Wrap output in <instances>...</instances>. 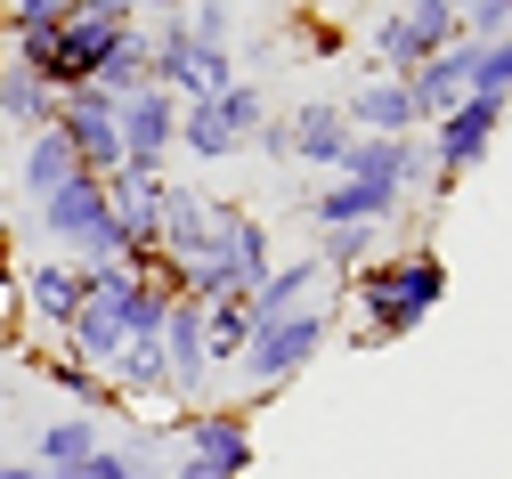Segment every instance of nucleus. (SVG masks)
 I'll list each match as a JSON object with an SVG mask.
<instances>
[{
  "instance_id": "1",
  "label": "nucleus",
  "mask_w": 512,
  "mask_h": 479,
  "mask_svg": "<svg viewBox=\"0 0 512 479\" xmlns=\"http://www.w3.org/2000/svg\"><path fill=\"white\" fill-rule=\"evenodd\" d=\"M439 301H447V260H439V244H399V252L366 260L358 277H350V309H358L350 350H391V341H407Z\"/></svg>"
},
{
  "instance_id": "2",
  "label": "nucleus",
  "mask_w": 512,
  "mask_h": 479,
  "mask_svg": "<svg viewBox=\"0 0 512 479\" xmlns=\"http://www.w3.org/2000/svg\"><path fill=\"white\" fill-rule=\"evenodd\" d=\"M114 17H98V9H74V17H57L49 33H17L9 41V57L25 65V74L49 90V98H66V90H82L90 74H98V57L114 49Z\"/></svg>"
},
{
  "instance_id": "3",
  "label": "nucleus",
  "mask_w": 512,
  "mask_h": 479,
  "mask_svg": "<svg viewBox=\"0 0 512 479\" xmlns=\"http://www.w3.org/2000/svg\"><path fill=\"white\" fill-rule=\"evenodd\" d=\"M163 431H171V479H252V463H261L252 423L236 406H187Z\"/></svg>"
},
{
  "instance_id": "4",
  "label": "nucleus",
  "mask_w": 512,
  "mask_h": 479,
  "mask_svg": "<svg viewBox=\"0 0 512 479\" xmlns=\"http://www.w3.org/2000/svg\"><path fill=\"white\" fill-rule=\"evenodd\" d=\"M326 341H334V317L309 301V309H293V317H269V325H252V341H244L236 374L252 382V398H277L285 382H301L317 358H326Z\"/></svg>"
},
{
  "instance_id": "5",
  "label": "nucleus",
  "mask_w": 512,
  "mask_h": 479,
  "mask_svg": "<svg viewBox=\"0 0 512 479\" xmlns=\"http://www.w3.org/2000/svg\"><path fill=\"white\" fill-rule=\"evenodd\" d=\"M106 179H90V171H74L66 187H49L41 203H33V236L49 244V260H74V268H98V260H114V244H106Z\"/></svg>"
},
{
  "instance_id": "6",
  "label": "nucleus",
  "mask_w": 512,
  "mask_h": 479,
  "mask_svg": "<svg viewBox=\"0 0 512 479\" xmlns=\"http://www.w3.org/2000/svg\"><path fill=\"white\" fill-rule=\"evenodd\" d=\"M147 65H155V90H171L179 106L196 98H220L236 82V49H204L196 33H187V17H147Z\"/></svg>"
},
{
  "instance_id": "7",
  "label": "nucleus",
  "mask_w": 512,
  "mask_h": 479,
  "mask_svg": "<svg viewBox=\"0 0 512 479\" xmlns=\"http://www.w3.org/2000/svg\"><path fill=\"white\" fill-rule=\"evenodd\" d=\"M512 122V106L504 98H480V90H464V106L456 114H439L423 139H431V195H456L480 163H488V147H496V130Z\"/></svg>"
},
{
  "instance_id": "8",
  "label": "nucleus",
  "mask_w": 512,
  "mask_h": 479,
  "mask_svg": "<svg viewBox=\"0 0 512 479\" xmlns=\"http://www.w3.org/2000/svg\"><path fill=\"white\" fill-rule=\"evenodd\" d=\"M464 41V25H456V0H399V9L391 17H382L374 25V74H415V65L423 57H439V49H456Z\"/></svg>"
},
{
  "instance_id": "9",
  "label": "nucleus",
  "mask_w": 512,
  "mask_h": 479,
  "mask_svg": "<svg viewBox=\"0 0 512 479\" xmlns=\"http://www.w3.org/2000/svg\"><path fill=\"white\" fill-rule=\"evenodd\" d=\"M114 114H122V98H106L98 82H82V90H66L57 98V139L74 147V163L90 171V179H114L122 171V130H114Z\"/></svg>"
},
{
  "instance_id": "10",
  "label": "nucleus",
  "mask_w": 512,
  "mask_h": 479,
  "mask_svg": "<svg viewBox=\"0 0 512 479\" xmlns=\"http://www.w3.org/2000/svg\"><path fill=\"white\" fill-rule=\"evenodd\" d=\"M114 130H122V171H171V139H179V98L147 82V90H131V98H122Z\"/></svg>"
},
{
  "instance_id": "11",
  "label": "nucleus",
  "mask_w": 512,
  "mask_h": 479,
  "mask_svg": "<svg viewBox=\"0 0 512 479\" xmlns=\"http://www.w3.org/2000/svg\"><path fill=\"white\" fill-rule=\"evenodd\" d=\"M334 179H382V187L415 195V187H431V139L423 130H399V139H358L350 130V155Z\"/></svg>"
},
{
  "instance_id": "12",
  "label": "nucleus",
  "mask_w": 512,
  "mask_h": 479,
  "mask_svg": "<svg viewBox=\"0 0 512 479\" xmlns=\"http://www.w3.org/2000/svg\"><path fill=\"white\" fill-rule=\"evenodd\" d=\"M82 301H90V277L74 260H17V309H25V325L66 333Z\"/></svg>"
},
{
  "instance_id": "13",
  "label": "nucleus",
  "mask_w": 512,
  "mask_h": 479,
  "mask_svg": "<svg viewBox=\"0 0 512 479\" xmlns=\"http://www.w3.org/2000/svg\"><path fill=\"white\" fill-rule=\"evenodd\" d=\"M220 212H228V203H212L204 187L163 179V244H155V260H163V268H179V260L212 252V244H220Z\"/></svg>"
},
{
  "instance_id": "14",
  "label": "nucleus",
  "mask_w": 512,
  "mask_h": 479,
  "mask_svg": "<svg viewBox=\"0 0 512 479\" xmlns=\"http://www.w3.org/2000/svg\"><path fill=\"white\" fill-rule=\"evenodd\" d=\"M399 212H407V195L382 187V179H326V187L309 195L301 220H317V228H382V220H399Z\"/></svg>"
},
{
  "instance_id": "15",
  "label": "nucleus",
  "mask_w": 512,
  "mask_h": 479,
  "mask_svg": "<svg viewBox=\"0 0 512 479\" xmlns=\"http://www.w3.org/2000/svg\"><path fill=\"white\" fill-rule=\"evenodd\" d=\"M342 122L358 139H399V130H423L415 122V90L399 74H366L358 90H342Z\"/></svg>"
},
{
  "instance_id": "16",
  "label": "nucleus",
  "mask_w": 512,
  "mask_h": 479,
  "mask_svg": "<svg viewBox=\"0 0 512 479\" xmlns=\"http://www.w3.org/2000/svg\"><path fill=\"white\" fill-rule=\"evenodd\" d=\"M285 130H293V163L301 171H342V155H350V122H342V98H301L293 114H285Z\"/></svg>"
},
{
  "instance_id": "17",
  "label": "nucleus",
  "mask_w": 512,
  "mask_h": 479,
  "mask_svg": "<svg viewBox=\"0 0 512 479\" xmlns=\"http://www.w3.org/2000/svg\"><path fill=\"white\" fill-rule=\"evenodd\" d=\"M407 90H415V122H423V130H431L439 114H456V106H464V90H472V41L423 57L415 74H407Z\"/></svg>"
},
{
  "instance_id": "18",
  "label": "nucleus",
  "mask_w": 512,
  "mask_h": 479,
  "mask_svg": "<svg viewBox=\"0 0 512 479\" xmlns=\"http://www.w3.org/2000/svg\"><path fill=\"white\" fill-rule=\"evenodd\" d=\"M317 285H326V268H317V252H301V260H277L269 277L244 293V309H252V325H269V317L309 309V301H317Z\"/></svg>"
},
{
  "instance_id": "19",
  "label": "nucleus",
  "mask_w": 512,
  "mask_h": 479,
  "mask_svg": "<svg viewBox=\"0 0 512 479\" xmlns=\"http://www.w3.org/2000/svg\"><path fill=\"white\" fill-rule=\"evenodd\" d=\"M98 447H106L98 415H49V423H41V439H33V463H41V479H74Z\"/></svg>"
},
{
  "instance_id": "20",
  "label": "nucleus",
  "mask_w": 512,
  "mask_h": 479,
  "mask_svg": "<svg viewBox=\"0 0 512 479\" xmlns=\"http://www.w3.org/2000/svg\"><path fill=\"white\" fill-rule=\"evenodd\" d=\"M171 155H187V163H236L244 155V139L228 130V114H220V98H196V106H179V139H171Z\"/></svg>"
},
{
  "instance_id": "21",
  "label": "nucleus",
  "mask_w": 512,
  "mask_h": 479,
  "mask_svg": "<svg viewBox=\"0 0 512 479\" xmlns=\"http://www.w3.org/2000/svg\"><path fill=\"white\" fill-rule=\"evenodd\" d=\"M74 171H82V163H74V147H66V139H57V122H49V130H25V155L9 163L17 195H33V203H41L49 187H66Z\"/></svg>"
},
{
  "instance_id": "22",
  "label": "nucleus",
  "mask_w": 512,
  "mask_h": 479,
  "mask_svg": "<svg viewBox=\"0 0 512 479\" xmlns=\"http://www.w3.org/2000/svg\"><path fill=\"white\" fill-rule=\"evenodd\" d=\"M49 114H57V98L25 74V65L9 57V49H0V122H9L17 130V139H25V130H49Z\"/></svg>"
},
{
  "instance_id": "23",
  "label": "nucleus",
  "mask_w": 512,
  "mask_h": 479,
  "mask_svg": "<svg viewBox=\"0 0 512 479\" xmlns=\"http://www.w3.org/2000/svg\"><path fill=\"white\" fill-rule=\"evenodd\" d=\"M106 98H131V90H147L155 82V65H147V25H122L114 33V49L98 57V74H90Z\"/></svg>"
},
{
  "instance_id": "24",
  "label": "nucleus",
  "mask_w": 512,
  "mask_h": 479,
  "mask_svg": "<svg viewBox=\"0 0 512 479\" xmlns=\"http://www.w3.org/2000/svg\"><path fill=\"white\" fill-rule=\"evenodd\" d=\"M366 260H382V228H317V268L334 285H350Z\"/></svg>"
},
{
  "instance_id": "25",
  "label": "nucleus",
  "mask_w": 512,
  "mask_h": 479,
  "mask_svg": "<svg viewBox=\"0 0 512 479\" xmlns=\"http://www.w3.org/2000/svg\"><path fill=\"white\" fill-rule=\"evenodd\" d=\"M244 341H252V309H244V301H212V309H204V366H212V374L236 366Z\"/></svg>"
},
{
  "instance_id": "26",
  "label": "nucleus",
  "mask_w": 512,
  "mask_h": 479,
  "mask_svg": "<svg viewBox=\"0 0 512 479\" xmlns=\"http://www.w3.org/2000/svg\"><path fill=\"white\" fill-rule=\"evenodd\" d=\"M49 382L74 398V415H122V406H114V390H106V374H98V366H82V358H66V350L49 358Z\"/></svg>"
},
{
  "instance_id": "27",
  "label": "nucleus",
  "mask_w": 512,
  "mask_h": 479,
  "mask_svg": "<svg viewBox=\"0 0 512 479\" xmlns=\"http://www.w3.org/2000/svg\"><path fill=\"white\" fill-rule=\"evenodd\" d=\"M220 114H228V130L252 147V130L269 122V82H252V74H236L228 90H220Z\"/></svg>"
},
{
  "instance_id": "28",
  "label": "nucleus",
  "mask_w": 512,
  "mask_h": 479,
  "mask_svg": "<svg viewBox=\"0 0 512 479\" xmlns=\"http://www.w3.org/2000/svg\"><path fill=\"white\" fill-rule=\"evenodd\" d=\"M472 90L512 106V33H496V41H472Z\"/></svg>"
},
{
  "instance_id": "29",
  "label": "nucleus",
  "mask_w": 512,
  "mask_h": 479,
  "mask_svg": "<svg viewBox=\"0 0 512 479\" xmlns=\"http://www.w3.org/2000/svg\"><path fill=\"white\" fill-rule=\"evenodd\" d=\"M179 17H187V33H196L204 49H228L236 41V9H228V0H187Z\"/></svg>"
},
{
  "instance_id": "30",
  "label": "nucleus",
  "mask_w": 512,
  "mask_h": 479,
  "mask_svg": "<svg viewBox=\"0 0 512 479\" xmlns=\"http://www.w3.org/2000/svg\"><path fill=\"white\" fill-rule=\"evenodd\" d=\"M57 17H74V0H0V25H9V41H17V33H49Z\"/></svg>"
},
{
  "instance_id": "31",
  "label": "nucleus",
  "mask_w": 512,
  "mask_h": 479,
  "mask_svg": "<svg viewBox=\"0 0 512 479\" xmlns=\"http://www.w3.org/2000/svg\"><path fill=\"white\" fill-rule=\"evenodd\" d=\"M456 25H464V41H496V33H512V0H456Z\"/></svg>"
},
{
  "instance_id": "32",
  "label": "nucleus",
  "mask_w": 512,
  "mask_h": 479,
  "mask_svg": "<svg viewBox=\"0 0 512 479\" xmlns=\"http://www.w3.org/2000/svg\"><path fill=\"white\" fill-rule=\"evenodd\" d=\"M244 155H261V163H293V130H285V114H269L261 130H252V147Z\"/></svg>"
},
{
  "instance_id": "33",
  "label": "nucleus",
  "mask_w": 512,
  "mask_h": 479,
  "mask_svg": "<svg viewBox=\"0 0 512 479\" xmlns=\"http://www.w3.org/2000/svg\"><path fill=\"white\" fill-rule=\"evenodd\" d=\"M74 479H139V471H131V455H122V447L106 439V447H98V455H90V463H82Z\"/></svg>"
},
{
  "instance_id": "34",
  "label": "nucleus",
  "mask_w": 512,
  "mask_h": 479,
  "mask_svg": "<svg viewBox=\"0 0 512 479\" xmlns=\"http://www.w3.org/2000/svg\"><path fill=\"white\" fill-rule=\"evenodd\" d=\"M9 301H17V244H0V317H9Z\"/></svg>"
},
{
  "instance_id": "35",
  "label": "nucleus",
  "mask_w": 512,
  "mask_h": 479,
  "mask_svg": "<svg viewBox=\"0 0 512 479\" xmlns=\"http://www.w3.org/2000/svg\"><path fill=\"white\" fill-rule=\"evenodd\" d=\"M0 479H41V463L33 455H0Z\"/></svg>"
},
{
  "instance_id": "36",
  "label": "nucleus",
  "mask_w": 512,
  "mask_h": 479,
  "mask_svg": "<svg viewBox=\"0 0 512 479\" xmlns=\"http://www.w3.org/2000/svg\"><path fill=\"white\" fill-rule=\"evenodd\" d=\"M9 187H17V179H9V163H0V195H9Z\"/></svg>"
},
{
  "instance_id": "37",
  "label": "nucleus",
  "mask_w": 512,
  "mask_h": 479,
  "mask_svg": "<svg viewBox=\"0 0 512 479\" xmlns=\"http://www.w3.org/2000/svg\"><path fill=\"white\" fill-rule=\"evenodd\" d=\"M0 415H9V382H0Z\"/></svg>"
},
{
  "instance_id": "38",
  "label": "nucleus",
  "mask_w": 512,
  "mask_h": 479,
  "mask_svg": "<svg viewBox=\"0 0 512 479\" xmlns=\"http://www.w3.org/2000/svg\"><path fill=\"white\" fill-rule=\"evenodd\" d=\"M0 244H9V220H0Z\"/></svg>"
},
{
  "instance_id": "39",
  "label": "nucleus",
  "mask_w": 512,
  "mask_h": 479,
  "mask_svg": "<svg viewBox=\"0 0 512 479\" xmlns=\"http://www.w3.org/2000/svg\"><path fill=\"white\" fill-rule=\"evenodd\" d=\"M0 455H9V431H0Z\"/></svg>"
},
{
  "instance_id": "40",
  "label": "nucleus",
  "mask_w": 512,
  "mask_h": 479,
  "mask_svg": "<svg viewBox=\"0 0 512 479\" xmlns=\"http://www.w3.org/2000/svg\"><path fill=\"white\" fill-rule=\"evenodd\" d=\"M0 41H9V25H0Z\"/></svg>"
},
{
  "instance_id": "41",
  "label": "nucleus",
  "mask_w": 512,
  "mask_h": 479,
  "mask_svg": "<svg viewBox=\"0 0 512 479\" xmlns=\"http://www.w3.org/2000/svg\"><path fill=\"white\" fill-rule=\"evenodd\" d=\"M179 9H187V0H179Z\"/></svg>"
}]
</instances>
